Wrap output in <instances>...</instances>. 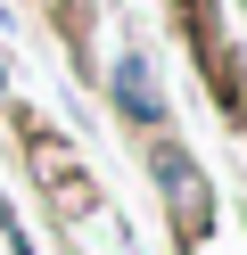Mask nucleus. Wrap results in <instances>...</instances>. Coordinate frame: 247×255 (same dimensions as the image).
<instances>
[{
    "instance_id": "nucleus-1",
    "label": "nucleus",
    "mask_w": 247,
    "mask_h": 255,
    "mask_svg": "<svg viewBox=\"0 0 247 255\" xmlns=\"http://www.w3.org/2000/svg\"><path fill=\"white\" fill-rule=\"evenodd\" d=\"M115 91H124V107H132V116H157V91H148V74L132 66V58H124V74H115Z\"/></svg>"
}]
</instances>
